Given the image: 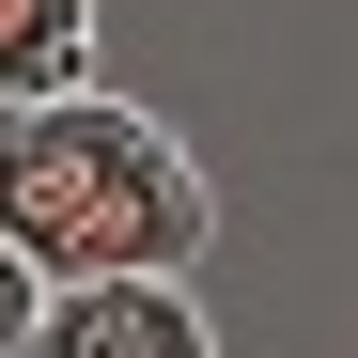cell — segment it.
<instances>
[{
  "label": "cell",
  "mask_w": 358,
  "mask_h": 358,
  "mask_svg": "<svg viewBox=\"0 0 358 358\" xmlns=\"http://www.w3.org/2000/svg\"><path fill=\"white\" fill-rule=\"evenodd\" d=\"M0 250L47 296H78V280H187L218 250V187H203V156L156 109L47 94V109H0Z\"/></svg>",
  "instance_id": "1"
},
{
  "label": "cell",
  "mask_w": 358,
  "mask_h": 358,
  "mask_svg": "<svg viewBox=\"0 0 358 358\" xmlns=\"http://www.w3.org/2000/svg\"><path fill=\"white\" fill-rule=\"evenodd\" d=\"M31 358H218V327L187 280H78V296H47Z\"/></svg>",
  "instance_id": "2"
},
{
  "label": "cell",
  "mask_w": 358,
  "mask_h": 358,
  "mask_svg": "<svg viewBox=\"0 0 358 358\" xmlns=\"http://www.w3.org/2000/svg\"><path fill=\"white\" fill-rule=\"evenodd\" d=\"M94 94V0H0V109Z\"/></svg>",
  "instance_id": "3"
},
{
  "label": "cell",
  "mask_w": 358,
  "mask_h": 358,
  "mask_svg": "<svg viewBox=\"0 0 358 358\" xmlns=\"http://www.w3.org/2000/svg\"><path fill=\"white\" fill-rule=\"evenodd\" d=\"M31 327H47V280H31L16 250H0V358H31Z\"/></svg>",
  "instance_id": "4"
}]
</instances>
